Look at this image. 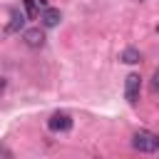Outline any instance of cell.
<instances>
[{"instance_id":"obj_1","label":"cell","mask_w":159,"mask_h":159,"mask_svg":"<svg viewBox=\"0 0 159 159\" xmlns=\"http://www.w3.org/2000/svg\"><path fill=\"white\" fill-rule=\"evenodd\" d=\"M132 147H134L137 152L152 154V152H157V149H159V134L142 129V132H137V134L132 137Z\"/></svg>"},{"instance_id":"obj_2","label":"cell","mask_w":159,"mask_h":159,"mask_svg":"<svg viewBox=\"0 0 159 159\" xmlns=\"http://www.w3.org/2000/svg\"><path fill=\"white\" fill-rule=\"evenodd\" d=\"M139 92H142V77L137 72L127 75V80H124V97H127V102L137 104L139 102Z\"/></svg>"},{"instance_id":"obj_3","label":"cell","mask_w":159,"mask_h":159,"mask_svg":"<svg viewBox=\"0 0 159 159\" xmlns=\"http://www.w3.org/2000/svg\"><path fill=\"white\" fill-rule=\"evenodd\" d=\"M47 127L52 132H70L72 129V117L67 112H55L50 119H47Z\"/></svg>"},{"instance_id":"obj_4","label":"cell","mask_w":159,"mask_h":159,"mask_svg":"<svg viewBox=\"0 0 159 159\" xmlns=\"http://www.w3.org/2000/svg\"><path fill=\"white\" fill-rule=\"evenodd\" d=\"M40 20H42V25H45V27H57V25H60V20H62V12H60L57 7H42Z\"/></svg>"},{"instance_id":"obj_5","label":"cell","mask_w":159,"mask_h":159,"mask_svg":"<svg viewBox=\"0 0 159 159\" xmlns=\"http://www.w3.org/2000/svg\"><path fill=\"white\" fill-rule=\"evenodd\" d=\"M22 40H25L27 47H42V45H45V32H42L40 27H30V30H25Z\"/></svg>"},{"instance_id":"obj_6","label":"cell","mask_w":159,"mask_h":159,"mask_svg":"<svg viewBox=\"0 0 159 159\" xmlns=\"http://www.w3.org/2000/svg\"><path fill=\"white\" fill-rule=\"evenodd\" d=\"M22 25H25V15L15 10V12L10 15V22L5 25V32H20V30H22Z\"/></svg>"},{"instance_id":"obj_7","label":"cell","mask_w":159,"mask_h":159,"mask_svg":"<svg viewBox=\"0 0 159 159\" xmlns=\"http://www.w3.org/2000/svg\"><path fill=\"white\" fill-rule=\"evenodd\" d=\"M142 60V55H139V50H134V47H127L124 52H122V62H127V65H137Z\"/></svg>"},{"instance_id":"obj_8","label":"cell","mask_w":159,"mask_h":159,"mask_svg":"<svg viewBox=\"0 0 159 159\" xmlns=\"http://www.w3.org/2000/svg\"><path fill=\"white\" fill-rule=\"evenodd\" d=\"M25 2V10H27V17H35L37 10H35V0H22Z\"/></svg>"}]
</instances>
